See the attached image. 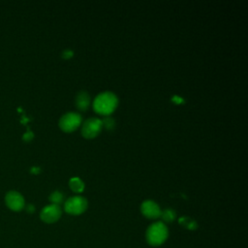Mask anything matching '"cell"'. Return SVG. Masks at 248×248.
I'll return each mask as SVG.
<instances>
[{"mask_svg": "<svg viewBox=\"0 0 248 248\" xmlns=\"http://www.w3.org/2000/svg\"><path fill=\"white\" fill-rule=\"evenodd\" d=\"M118 105L117 96L111 91H104L99 93L93 101L94 110L104 116L112 113Z\"/></svg>", "mask_w": 248, "mask_h": 248, "instance_id": "cell-1", "label": "cell"}, {"mask_svg": "<svg viewBox=\"0 0 248 248\" xmlns=\"http://www.w3.org/2000/svg\"><path fill=\"white\" fill-rule=\"evenodd\" d=\"M169 237V229L162 221H157L149 225L145 232L146 242L152 247H159L166 242Z\"/></svg>", "mask_w": 248, "mask_h": 248, "instance_id": "cell-2", "label": "cell"}, {"mask_svg": "<svg viewBox=\"0 0 248 248\" xmlns=\"http://www.w3.org/2000/svg\"><path fill=\"white\" fill-rule=\"evenodd\" d=\"M87 200L82 196H73L64 202V210L70 215H80L86 211Z\"/></svg>", "mask_w": 248, "mask_h": 248, "instance_id": "cell-3", "label": "cell"}, {"mask_svg": "<svg viewBox=\"0 0 248 248\" xmlns=\"http://www.w3.org/2000/svg\"><path fill=\"white\" fill-rule=\"evenodd\" d=\"M81 115L78 112L69 111L63 114L59 119V127L63 132L72 133L81 124Z\"/></svg>", "mask_w": 248, "mask_h": 248, "instance_id": "cell-4", "label": "cell"}, {"mask_svg": "<svg viewBox=\"0 0 248 248\" xmlns=\"http://www.w3.org/2000/svg\"><path fill=\"white\" fill-rule=\"evenodd\" d=\"M102 121L98 117H89L87 118L81 126V135L85 139H94L102 131Z\"/></svg>", "mask_w": 248, "mask_h": 248, "instance_id": "cell-5", "label": "cell"}, {"mask_svg": "<svg viewBox=\"0 0 248 248\" xmlns=\"http://www.w3.org/2000/svg\"><path fill=\"white\" fill-rule=\"evenodd\" d=\"M62 215V209L60 205L57 204H47L40 212V218L43 222L46 224H52L57 222Z\"/></svg>", "mask_w": 248, "mask_h": 248, "instance_id": "cell-6", "label": "cell"}, {"mask_svg": "<svg viewBox=\"0 0 248 248\" xmlns=\"http://www.w3.org/2000/svg\"><path fill=\"white\" fill-rule=\"evenodd\" d=\"M5 202L7 206L13 211H20L25 206L23 196L17 191H9L5 196Z\"/></svg>", "mask_w": 248, "mask_h": 248, "instance_id": "cell-7", "label": "cell"}, {"mask_svg": "<svg viewBox=\"0 0 248 248\" xmlns=\"http://www.w3.org/2000/svg\"><path fill=\"white\" fill-rule=\"evenodd\" d=\"M141 214L148 219H157L160 218L162 209L159 204L152 200H145L140 204Z\"/></svg>", "mask_w": 248, "mask_h": 248, "instance_id": "cell-8", "label": "cell"}, {"mask_svg": "<svg viewBox=\"0 0 248 248\" xmlns=\"http://www.w3.org/2000/svg\"><path fill=\"white\" fill-rule=\"evenodd\" d=\"M91 103V98L86 91H80L77 94L75 99V105L78 109L84 111L86 110Z\"/></svg>", "mask_w": 248, "mask_h": 248, "instance_id": "cell-9", "label": "cell"}, {"mask_svg": "<svg viewBox=\"0 0 248 248\" xmlns=\"http://www.w3.org/2000/svg\"><path fill=\"white\" fill-rule=\"evenodd\" d=\"M69 187L75 193H81L84 190V183L79 177H72L69 180Z\"/></svg>", "mask_w": 248, "mask_h": 248, "instance_id": "cell-10", "label": "cell"}, {"mask_svg": "<svg viewBox=\"0 0 248 248\" xmlns=\"http://www.w3.org/2000/svg\"><path fill=\"white\" fill-rule=\"evenodd\" d=\"M160 217L162 218L163 223H170L175 220L176 212L171 208H166V209L162 210Z\"/></svg>", "mask_w": 248, "mask_h": 248, "instance_id": "cell-11", "label": "cell"}, {"mask_svg": "<svg viewBox=\"0 0 248 248\" xmlns=\"http://www.w3.org/2000/svg\"><path fill=\"white\" fill-rule=\"evenodd\" d=\"M178 222L181 226H183L184 228H186L188 230H196L198 228L197 222L190 217H185V216L180 217L178 219Z\"/></svg>", "mask_w": 248, "mask_h": 248, "instance_id": "cell-12", "label": "cell"}, {"mask_svg": "<svg viewBox=\"0 0 248 248\" xmlns=\"http://www.w3.org/2000/svg\"><path fill=\"white\" fill-rule=\"evenodd\" d=\"M63 200H64V196H63V194L60 191H53L49 195V201L53 204L59 205L63 202Z\"/></svg>", "mask_w": 248, "mask_h": 248, "instance_id": "cell-13", "label": "cell"}, {"mask_svg": "<svg viewBox=\"0 0 248 248\" xmlns=\"http://www.w3.org/2000/svg\"><path fill=\"white\" fill-rule=\"evenodd\" d=\"M101 121H102V126H104V127H105L107 130H108V131L113 130L114 127H115V121H114V119H113L111 116H109V115L105 116Z\"/></svg>", "mask_w": 248, "mask_h": 248, "instance_id": "cell-14", "label": "cell"}, {"mask_svg": "<svg viewBox=\"0 0 248 248\" xmlns=\"http://www.w3.org/2000/svg\"><path fill=\"white\" fill-rule=\"evenodd\" d=\"M73 56V51L71 50V49H66V50H64L63 52H62V57L63 58H70V57H72Z\"/></svg>", "mask_w": 248, "mask_h": 248, "instance_id": "cell-15", "label": "cell"}, {"mask_svg": "<svg viewBox=\"0 0 248 248\" xmlns=\"http://www.w3.org/2000/svg\"><path fill=\"white\" fill-rule=\"evenodd\" d=\"M33 133L32 132H30V131H28V132H26L25 134H24V136H23V139L25 140H31L32 139H33Z\"/></svg>", "mask_w": 248, "mask_h": 248, "instance_id": "cell-16", "label": "cell"}, {"mask_svg": "<svg viewBox=\"0 0 248 248\" xmlns=\"http://www.w3.org/2000/svg\"><path fill=\"white\" fill-rule=\"evenodd\" d=\"M26 210H27L29 213H32V212H34L35 207H34L33 204H28V205L26 206Z\"/></svg>", "mask_w": 248, "mask_h": 248, "instance_id": "cell-17", "label": "cell"}]
</instances>
